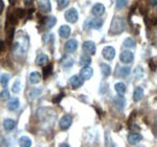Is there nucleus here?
I'll use <instances>...</instances> for the list:
<instances>
[{
    "mask_svg": "<svg viewBox=\"0 0 157 147\" xmlns=\"http://www.w3.org/2000/svg\"><path fill=\"white\" fill-rule=\"evenodd\" d=\"M28 46H29L28 36L24 35L23 33H20L18 36L16 37L15 42H13L12 51H13V53H15L16 55H24L25 53H27Z\"/></svg>",
    "mask_w": 157,
    "mask_h": 147,
    "instance_id": "nucleus-1",
    "label": "nucleus"
},
{
    "mask_svg": "<svg viewBox=\"0 0 157 147\" xmlns=\"http://www.w3.org/2000/svg\"><path fill=\"white\" fill-rule=\"evenodd\" d=\"M126 29V22L122 17H114L113 22H111V25H110V34L113 35H117L121 34L123 30Z\"/></svg>",
    "mask_w": 157,
    "mask_h": 147,
    "instance_id": "nucleus-2",
    "label": "nucleus"
},
{
    "mask_svg": "<svg viewBox=\"0 0 157 147\" xmlns=\"http://www.w3.org/2000/svg\"><path fill=\"white\" fill-rule=\"evenodd\" d=\"M71 123H73V117L70 115H65L59 121V128L62 129V130H67V129L70 128Z\"/></svg>",
    "mask_w": 157,
    "mask_h": 147,
    "instance_id": "nucleus-3",
    "label": "nucleus"
},
{
    "mask_svg": "<svg viewBox=\"0 0 157 147\" xmlns=\"http://www.w3.org/2000/svg\"><path fill=\"white\" fill-rule=\"evenodd\" d=\"M82 50L86 55H94L96 53V43L93 41H85L82 45Z\"/></svg>",
    "mask_w": 157,
    "mask_h": 147,
    "instance_id": "nucleus-4",
    "label": "nucleus"
},
{
    "mask_svg": "<svg viewBox=\"0 0 157 147\" xmlns=\"http://www.w3.org/2000/svg\"><path fill=\"white\" fill-rule=\"evenodd\" d=\"M115 53L116 52L113 46H105L101 51V55L104 57V59H106V60H113L115 58Z\"/></svg>",
    "mask_w": 157,
    "mask_h": 147,
    "instance_id": "nucleus-5",
    "label": "nucleus"
},
{
    "mask_svg": "<svg viewBox=\"0 0 157 147\" xmlns=\"http://www.w3.org/2000/svg\"><path fill=\"white\" fill-rule=\"evenodd\" d=\"M65 19L70 23H75L78 19V13L76 11V9H69L67 12H65Z\"/></svg>",
    "mask_w": 157,
    "mask_h": 147,
    "instance_id": "nucleus-6",
    "label": "nucleus"
},
{
    "mask_svg": "<svg viewBox=\"0 0 157 147\" xmlns=\"http://www.w3.org/2000/svg\"><path fill=\"white\" fill-rule=\"evenodd\" d=\"M133 59H134V55H133L131 51H123V52H121V55H120V60H121L122 63H124V64L132 63Z\"/></svg>",
    "mask_w": 157,
    "mask_h": 147,
    "instance_id": "nucleus-7",
    "label": "nucleus"
},
{
    "mask_svg": "<svg viewBox=\"0 0 157 147\" xmlns=\"http://www.w3.org/2000/svg\"><path fill=\"white\" fill-rule=\"evenodd\" d=\"M70 85H71V87L74 89H78V88H80L83 85V78L80 75H74L70 78Z\"/></svg>",
    "mask_w": 157,
    "mask_h": 147,
    "instance_id": "nucleus-8",
    "label": "nucleus"
},
{
    "mask_svg": "<svg viewBox=\"0 0 157 147\" xmlns=\"http://www.w3.org/2000/svg\"><path fill=\"white\" fill-rule=\"evenodd\" d=\"M78 50V41L75 39H71L69 41H67L65 43V51L68 53H74Z\"/></svg>",
    "mask_w": 157,
    "mask_h": 147,
    "instance_id": "nucleus-9",
    "label": "nucleus"
},
{
    "mask_svg": "<svg viewBox=\"0 0 157 147\" xmlns=\"http://www.w3.org/2000/svg\"><path fill=\"white\" fill-rule=\"evenodd\" d=\"M80 76L83 78V80H90L92 76H93V69L88 65V66H83L80 71Z\"/></svg>",
    "mask_w": 157,
    "mask_h": 147,
    "instance_id": "nucleus-10",
    "label": "nucleus"
},
{
    "mask_svg": "<svg viewBox=\"0 0 157 147\" xmlns=\"http://www.w3.org/2000/svg\"><path fill=\"white\" fill-rule=\"evenodd\" d=\"M141 140H143V135L139 134V133H131L128 135V141H129L131 145H137Z\"/></svg>",
    "mask_w": 157,
    "mask_h": 147,
    "instance_id": "nucleus-11",
    "label": "nucleus"
},
{
    "mask_svg": "<svg viewBox=\"0 0 157 147\" xmlns=\"http://www.w3.org/2000/svg\"><path fill=\"white\" fill-rule=\"evenodd\" d=\"M18 107H20V99L16 98V96L11 98L7 103V109L10 111H16L18 110Z\"/></svg>",
    "mask_w": 157,
    "mask_h": 147,
    "instance_id": "nucleus-12",
    "label": "nucleus"
},
{
    "mask_svg": "<svg viewBox=\"0 0 157 147\" xmlns=\"http://www.w3.org/2000/svg\"><path fill=\"white\" fill-rule=\"evenodd\" d=\"M104 12H105V7H104V5L103 4H96V5H93V7H92V13L94 15V16H97V17H100L101 15H104Z\"/></svg>",
    "mask_w": 157,
    "mask_h": 147,
    "instance_id": "nucleus-13",
    "label": "nucleus"
},
{
    "mask_svg": "<svg viewBox=\"0 0 157 147\" xmlns=\"http://www.w3.org/2000/svg\"><path fill=\"white\" fill-rule=\"evenodd\" d=\"M38 5H39L40 10L42 12H50L51 11V2H50V0H38Z\"/></svg>",
    "mask_w": 157,
    "mask_h": 147,
    "instance_id": "nucleus-14",
    "label": "nucleus"
},
{
    "mask_svg": "<svg viewBox=\"0 0 157 147\" xmlns=\"http://www.w3.org/2000/svg\"><path fill=\"white\" fill-rule=\"evenodd\" d=\"M113 103H114V105L116 106L117 110H123V107H124V105H126V100H124V98H123L122 95L114 98Z\"/></svg>",
    "mask_w": 157,
    "mask_h": 147,
    "instance_id": "nucleus-15",
    "label": "nucleus"
},
{
    "mask_svg": "<svg viewBox=\"0 0 157 147\" xmlns=\"http://www.w3.org/2000/svg\"><path fill=\"white\" fill-rule=\"evenodd\" d=\"M2 127H4V129H5L6 131H11V130H13L15 127H16V122H15L13 119L6 118V119H4V122H2Z\"/></svg>",
    "mask_w": 157,
    "mask_h": 147,
    "instance_id": "nucleus-16",
    "label": "nucleus"
},
{
    "mask_svg": "<svg viewBox=\"0 0 157 147\" xmlns=\"http://www.w3.org/2000/svg\"><path fill=\"white\" fill-rule=\"evenodd\" d=\"M131 74V68L129 66H120L116 71V75L118 77H128Z\"/></svg>",
    "mask_w": 157,
    "mask_h": 147,
    "instance_id": "nucleus-17",
    "label": "nucleus"
},
{
    "mask_svg": "<svg viewBox=\"0 0 157 147\" xmlns=\"http://www.w3.org/2000/svg\"><path fill=\"white\" fill-rule=\"evenodd\" d=\"M70 33H71V29H70L69 25H62L59 28V35L63 39H68L70 36Z\"/></svg>",
    "mask_w": 157,
    "mask_h": 147,
    "instance_id": "nucleus-18",
    "label": "nucleus"
},
{
    "mask_svg": "<svg viewBox=\"0 0 157 147\" xmlns=\"http://www.w3.org/2000/svg\"><path fill=\"white\" fill-rule=\"evenodd\" d=\"M73 64H74V59L73 58H70L68 55L63 57V59H62V66L64 69H70L73 66Z\"/></svg>",
    "mask_w": 157,
    "mask_h": 147,
    "instance_id": "nucleus-19",
    "label": "nucleus"
},
{
    "mask_svg": "<svg viewBox=\"0 0 157 147\" xmlns=\"http://www.w3.org/2000/svg\"><path fill=\"white\" fill-rule=\"evenodd\" d=\"M29 81H30V83H33V85L39 83L40 81H41V75H40V73L33 71V73L29 75Z\"/></svg>",
    "mask_w": 157,
    "mask_h": 147,
    "instance_id": "nucleus-20",
    "label": "nucleus"
},
{
    "mask_svg": "<svg viewBox=\"0 0 157 147\" xmlns=\"http://www.w3.org/2000/svg\"><path fill=\"white\" fill-rule=\"evenodd\" d=\"M143 95H144V91H143V88L141 87H137L136 89H134V92H133V99H134V101H140L141 100V98H143Z\"/></svg>",
    "mask_w": 157,
    "mask_h": 147,
    "instance_id": "nucleus-21",
    "label": "nucleus"
},
{
    "mask_svg": "<svg viewBox=\"0 0 157 147\" xmlns=\"http://www.w3.org/2000/svg\"><path fill=\"white\" fill-rule=\"evenodd\" d=\"M101 25H103V19L93 18L90 21V28H92V29H99Z\"/></svg>",
    "mask_w": 157,
    "mask_h": 147,
    "instance_id": "nucleus-22",
    "label": "nucleus"
},
{
    "mask_svg": "<svg viewBox=\"0 0 157 147\" xmlns=\"http://www.w3.org/2000/svg\"><path fill=\"white\" fill-rule=\"evenodd\" d=\"M18 145L21 147H30L32 146V140L28 136H22L18 140Z\"/></svg>",
    "mask_w": 157,
    "mask_h": 147,
    "instance_id": "nucleus-23",
    "label": "nucleus"
},
{
    "mask_svg": "<svg viewBox=\"0 0 157 147\" xmlns=\"http://www.w3.org/2000/svg\"><path fill=\"white\" fill-rule=\"evenodd\" d=\"M137 46V42L134 39H131V37H127L124 41H123V47L124 48H134Z\"/></svg>",
    "mask_w": 157,
    "mask_h": 147,
    "instance_id": "nucleus-24",
    "label": "nucleus"
},
{
    "mask_svg": "<svg viewBox=\"0 0 157 147\" xmlns=\"http://www.w3.org/2000/svg\"><path fill=\"white\" fill-rule=\"evenodd\" d=\"M35 63H36L38 65L44 66V65H46V64L48 63V57L46 55H39L38 58H36V60H35Z\"/></svg>",
    "mask_w": 157,
    "mask_h": 147,
    "instance_id": "nucleus-25",
    "label": "nucleus"
},
{
    "mask_svg": "<svg viewBox=\"0 0 157 147\" xmlns=\"http://www.w3.org/2000/svg\"><path fill=\"white\" fill-rule=\"evenodd\" d=\"M100 70H101V74H103L104 77H108V76L111 74V68H110V65H108V64H105V63H101V64H100Z\"/></svg>",
    "mask_w": 157,
    "mask_h": 147,
    "instance_id": "nucleus-26",
    "label": "nucleus"
},
{
    "mask_svg": "<svg viewBox=\"0 0 157 147\" xmlns=\"http://www.w3.org/2000/svg\"><path fill=\"white\" fill-rule=\"evenodd\" d=\"M57 23V18L56 17H47L45 19V28L46 29H51L52 27H55V24Z\"/></svg>",
    "mask_w": 157,
    "mask_h": 147,
    "instance_id": "nucleus-27",
    "label": "nucleus"
},
{
    "mask_svg": "<svg viewBox=\"0 0 157 147\" xmlns=\"http://www.w3.org/2000/svg\"><path fill=\"white\" fill-rule=\"evenodd\" d=\"M126 85L124 83H122V82H118V83H116L115 85V91H116V93H117L118 95H123L124 93H126Z\"/></svg>",
    "mask_w": 157,
    "mask_h": 147,
    "instance_id": "nucleus-28",
    "label": "nucleus"
},
{
    "mask_svg": "<svg viewBox=\"0 0 157 147\" xmlns=\"http://www.w3.org/2000/svg\"><path fill=\"white\" fill-rule=\"evenodd\" d=\"M41 93H42V89H40V88H34V89H32V91L29 92V99H30V100L36 99L38 96L41 95Z\"/></svg>",
    "mask_w": 157,
    "mask_h": 147,
    "instance_id": "nucleus-29",
    "label": "nucleus"
},
{
    "mask_svg": "<svg viewBox=\"0 0 157 147\" xmlns=\"http://www.w3.org/2000/svg\"><path fill=\"white\" fill-rule=\"evenodd\" d=\"M91 62H92V59H91V57L88 55H82V57L80 58V64H81L82 66H88V65L91 64Z\"/></svg>",
    "mask_w": 157,
    "mask_h": 147,
    "instance_id": "nucleus-30",
    "label": "nucleus"
},
{
    "mask_svg": "<svg viewBox=\"0 0 157 147\" xmlns=\"http://www.w3.org/2000/svg\"><path fill=\"white\" fill-rule=\"evenodd\" d=\"M143 75H144V69L141 66H137L134 69V77H136V80H140L143 77Z\"/></svg>",
    "mask_w": 157,
    "mask_h": 147,
    "instance_id": "nucleus-31",
    "label": "nucleus"
},
{
    "mask_svg": "<svg viewBox=\"0 0 157 147\" xmlns=\"http://www.w3.org/2000/svg\"><path fill=\"white\" fill-rule=\"evenodd\" d=\"M9 81H10V75H9V74L1 75V77H0V83H1L4 87H6V85L9 83Z\"/></svg>",
    "mask_w": 157,
    "mask_h": 147,
    "instance_id": "nucleus-32",
    "label": "nucleus"
},
{
    "mask_svg": "<svg viewBox=\"0 0 157 147\" xmlns=\"http://www.w3.org/2000/svg\"><path fill=\"white\" fill-rule=\"evenodd\" d=\"M11 91H12L13 93H18L21 91V80H20V78H17V80L15 81V83L12 85Z\"/></svg>",
    "mask_w": 157,
    "mask_h": 147,
    "instance_id": "nucleus-33",
    "label": "nucleus"
},
{
    "mask_svg": "<svg viewBox=\"0 0 157 147\" xmlns=\"http://www.w3.org/2000/svg\"><path fill=\"white\" fill-rule=\"evenodd\" d=\"M127 4H128V0H117L116 1V9H123V7H126L127 6Z\"/></svg>",
    "mask_w": 157,
    "mask_h": 147,
    "instance_id": "nucleus-34",
    "label": "nucleus"
},
{
    "mask_svg": "<svg viewBox=\"0 0 157 147\" xmlns=\"http://www.w3.org/2000/svg\"><path fill=\"white\" fill-rule=\"evenodd\" d=\"M57 2H58L59 9H64L69 5V0H57Z\"/></svg>",
    "mask_w": 157,
    "mask_h": 147,
    "instance_id": "nucleus-35",
    "label": "nucleus"
},
{
    "mask_svg": "<svg viewBox=\"0 0 157 147\" xmlns=\"http://www.w3.org/2000/svg\"><path fill=\"white\" fill-rule=\"evenodd\" d=\"M0 98H1V99H7V98H9V91H7L6 88H4V89L1 91V93H0Z\"/></svg>",
    "mask_w": 157,
    "mask_h": 147,
    "instance_id": "nucleus-36",
    "label": "nucleus"
},
{
    "mask_svg": "<svg viewBox=\"0 0 157 147\" xmlns=\"http://www.w3.org/2000/svg\"><path fill=\"white\" fill-rule=\"evenodd\" d=\"M52 71V65H48V66H46L45 69H44V76L45 77H47L48 75H50V73Z\"/></svg>",
    "mask_w": 157,
    "mask_h": 147,
    "instance_id": "nucleus-37",
    "label": "nucleus"
},
{
    "mask_svg": "<svg viewBox=\"0 0 157 147\" xmlns=\"http://www.w3.org/2000/svg\"><path fill=\"white\" fill-rule=\"evenodd\" d=\"M150 4H151V6H157V0H150Z\"/></svg>",
    "mask_w": 157,
    "mask_h": 147,
    "instance_id": "nucleus-38",
    "label": "nucleus"
},
{
    "mask_svg": "<svg viewBox=\"0 0 157 147\" xmlns=\"http://www.w3.org/2000/svg\"><path fill=\"white\" fill-rule=\"evenodd\" d=\"M2 10H4V2L0 0V15H1V12H2Z\"/></svg>",
    "mask_w": 157,
    "mask_h": 147,
    "instance_id": "nucleus-39",
    "label": "nucleus"
},
{
    "mask_svg": "<svg viewBox=\"0 0 157 147\" xmlns=\"http://www.w3.org/2000/svg\"><path fill=\"white\" fill-rule=\"evenodd\" d=\"M24 2H25V5H27V6H30L33 1H32V0H24Z\"/></svg>",
    "mask_w": 157,
    "mask_h": 147,
    "instance_id": "nucleus-40",
    "label": "nucleus"
},
{
    "mask_svg": "<svg viewBox=\"0 0 157 147\" xmlns=\"http://www.w3.org/2000/svg\"><path fill=\"white\" fill-rule=\"evenodd\" d=\"M59 147H70V146H69L68 144H60V145H59Z\"/></svg>",
    "mask_w": 157,
    "mask_h": 147,
    "instance_id": "nucleus-41",
    "label": "nucleus"
},
{
    "mask_svg": "<svg viewBox=\"0 0 157 147\" xmlns=\"http://www.w3.org/2000/svg\"><path fill=\"white\" fill-rule=\"evenodd\" d=\"M141 147H143V146H141Z\"/></svg>",
    "mask_w": 157,
    "mask_h": 147,
    "instance_id": "nucleus-42",
    "label": "nucleus"
}]
</instances>
